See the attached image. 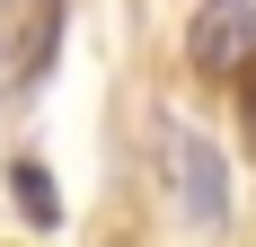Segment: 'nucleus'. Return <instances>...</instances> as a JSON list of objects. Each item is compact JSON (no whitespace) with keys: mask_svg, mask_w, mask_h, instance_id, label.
<instances>
[{"mask_svg":"<svg viewBox=\"0 0 256 247\" xmlns=\"http://www.w3.org/2000/svg\"><path fill=\"white\" fill-rule=\"evenodd\" d=\"M186 53H194V71L230 80L256 62V0H204L194 26H186Z\"/></svg>","mask_w":256,"mask_h":247,"instance_id":"f257e3e1","label":"nucleus"},{"mask_svg":"<svg viewBox=\"0 0 256 247\" xmlns=\"http://www.w3.org/2000/svg\"><path fill=\"white\" fill-rule=\"evenodd\" d=\"M9 194H18V212L36 230H62V194H53V176L36 168V159H9Z\"/></svg>","mask_w":256,"mask_h":247,"instance_id":"7ed1b4c3","label":"nucleus"},{"mask_svg":"<svg viewBox=\"0 0 256 247\" xmlns=\"http://www.w3.org/2000/svg\"><path fill=\"white\" fill-rule=\"evenodd\" d=\"M168 168H177V203L194 230H221L230 221V168H221V150L204 132H168Z\"/></svg>","mask_w":256,"mask_h":247,"instance_id":"f03ea898","label":"nucleus"},{"mask_svg":"<svg viewBox=\"0 0 256 247\" xmlns=\"http://www.w3.org/2000/svg\"><path fill=\"white\" fill-rule=\"evenodd\" d=\"M238 150L256 159V62L238 71Z\"/></svg>","mask_w":256,"mask_h":247,"instance_id":"20e7f679","label":"nucleus"}]
</instances>
